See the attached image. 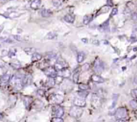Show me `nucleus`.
<instances>
[{"label": "nucleus", "mask_w": 137, "mask_h": 122, "mask_svg": "<svg viewBox=\"0 0 137 122\" xmlns=\"http://www.w3.org/2000/svg\"><path fill=\"white\" fill-rule=\"evenodd\" d=\"M83 112V110L79 107H73L69 111V115L74 118H79Z\"/></svg>", "instance_id": "obj_1"}, {"label": "nucleus", "mask_w": 137, "mask_h": 122, "mask_svg": "<svg viewBox=\"0 0 137 122\" xmlns=\"http://www.w3.org/2000/svg\"><path fill=\"white\" fill-rule=\"evenodd\" d=\"M128 111L127 109L124 107H120L116 111L115 113V118L118 120H120L125 118L127 116Z\"/></svg>", "instance_id": "obj_2"}, {"label": "nucleus", "mask_w": 137, "mask_h": 122, "mask_svg": "<svg viewBox=\"0 0 137 122\" xmlns=\"http://www.w3.org/2000/svg\"><path fill=\"white\" fill-rule=\"evenodd\" d=\"M93 69L96 73H102L104 69V65L100 59L96 58L94 62Z\"/></svg>", "instance_id": "obj_3"}, {"label": "nucleus", "mask_w": 137, "mask_h": 122, "mask_svg": "<svg viewBox=\"0 0 137 122\" xmlns=\"http://www.w3.org/2000/svg\"><path fill=\"white\" fill-rule=\"evenodd\" d=\"M44 73L47 77L51 78H54L57 76V71L53 66H49L46 68V69L44 70Z\"/></svg>", "instance_id": "obj_4"}, {"label": "nucleus", "mask_w": 137, "mask_h": 122, "mask_svg": "<svg viewBox=\"0 0 137 122\" xmlns=\"http://www.w3.org/2000/svg\"><path fill=\"white\" fill-rule=\"evenodd\" d=\"M67 63L65 61H62V60H58L57 62H56L55 65H54V69H56L57 71L61 70L64 69H66L67 68Z\"/></svg>", "instance_id": "obj_5"}, {"label": "nucleus", "mask_w": 137, "mask_h": 122, "mask_svg": "<svg viewBox=\"0 0 137 122\" xmlns=\"http://www.w3.org/2000/svg\"><path fill=\"white\" fill-rule=\"evenodd\" d=\"M54 113L56 118H61V117L64 115V109L62 107L57 105L54 107Z\"/></svg>", "instance_id": "obj_6"}, {"label": "nucleus", "mask_w": 137, "mask_h": 122, "mask_svg": "<svg viewBox=\"0 0 137 122\" xmlns=\"http://www.w3.org/2000/svg\"><path fill=\"white\" fill-rule=\"evenodd\" d=\"M57 75L61 77H64V78H68L71 76V71L66 69H64L58 70L57 73Z\"/></svg>", "instance_id": "obj_7"}, {"label": "nucleus", "mask_w": 137, "mask_h": 122, "mask_svg": "<svg viewBox=\"0 0 137 122\" xmlns=\"http://www.w3.org/2000/svg\"><path fill=\"white\" fill-rule=\"evenodd\" d=\"M62 101H63V97L59 94H54L51 97V101L57 105L62 103Z\"/></svg>", "instance_id": "obj_8"}, {"label": "nucleus", "mask_w": 137, "mask_h": 122, "mask_svg": "<svg viewBox=\"0 0 137 122\" xmlns=\"http://www.w3.org/2000/svg\"><path fill=\"white\" fill-rule=\"evenodd\" d=\"M73 103L75 106L79 107H83L86 105V101L84 98H75L73 101Z\"/></svg>", "instance_id": "obj_9"}, {"label": "nucleus", "mask_w": 137, "mask_h": 122, "mask_svg": "<svg viewBox=\"0 0 137 122\" xmlns=\"http://www.w3.org/2000/svg\"><path fill=\"white\" fill-rule=\"evenodd\" d=\"M32 78L31 75H30V74L26 75L22 78V85L24 86L29 85L32 83Z\"/></svg>", "instance_id": "obj_10"}, {"label": "nucleus", "mask_w": 137, "mask_h": 122, "mask_svg": "<svg viewBox=\"0 0 137 122\" xmlns=\"http://www.w3.org/2000/svg\"><path fill=\"white\" fill-rule=\"evenodd\" d=\"M91 79L93 82L97 83H104L105 81V79L102 77L101 76H99L97 74H93L91 77Z\"/></svg>", "instance_id": "obj_11"}, {"label": "nucleus", "mask_w": 137, "mask_h": 122, "mask_svg": "<svg viewBox=\"0 0 137 122\" xmlns=\"http://www.w3.org/2000/svg\"><path fill=\"white\" fill-rule=\"evenodd\" d=\"M9 79H10V74H5L0 78V83L1 84H5L9 81Z\"/></svg>", "instance_id": "obj_12"}, {"label": "nucleus", "mask_w": 137, "mask_h": 122, "mask_svg": "<svg viewBox=\"0 0 137 122\" xmlns=\"http://www.w3.org/2000/svg\"><path fill=\"white\" fill-rule=\"evenodd\" d=\"M55 85V81H54V78H51V77H49L47 81H46V85L49 87H54Z\"/></svg>", "instance_id": "obj_13"}, {"label": "nucleus", "mask_w": 137, "mask_h": 122, "mask_svg": "<svg viewBox=\"0 0 137 122\" xmlns=\"http://www.w3.org/2000/svg\"><path fill=\"white\" fill-rule=\"evenodd\" d=\"M85 58V54L84 52H79V54H77V61L79 63L82 62L83 61H84Z\"/></svg>", "instance_id": "obj_14"}, {"label": "nucleus", "mask_w": 137, "mask_h": 122, "mask_svg": "<svg viewBox=\"0 0 137 122\" xmlns=\"http://www.w3.org/2000/svg\"><path fill=\"white\" fill-rule=\"evenodd\" d=\"M41 58H42V56L38 53H34L32 55V61H34V62L40 61Z\"/></svg>", "instance_id": "obj_15"}, {"label": "nucleus", "mask_w": 137, "mask_h": 122, "mask_svg": "<svg viewBox=\"0 0 137 122\" xmlns=\"http://www.w3.org/2000/svg\"><path fill=\"white\" fill-rule=\"evenodd\" d=\"M64 19H65V20L66 22H69V23H73V22H74V20H75V18L73 17L72 16H71V15H66V16H65Z\"/></svg>", "instance_id": "obj_16"}, {"label": "nucleus", "mask_w": 137, "mask_h": 122, "mask_svg": "<svg viewBox=\"0 0 137 122\" xmlns=\"http://www.w3.org/2000/svg\"><path fill=\"white\" fill-rule=\"evenodd\" d=\"M79 89H81V91H87V89H89V85L87 84H84V83H81L79 85Z\"/></svg>", "instance_id": "obj_17"}, {"label": "nucleus", "mask_w": 137, "mask_h": 122, "mask_svg": "<svg viewBox=\"0 0 137 122\" xmlns=\"http://www.w3.org/2000/svg\"><path fill=\"white\" fill-rule=\"evenodd\" d=\"M40 0H34L33 2H32V4H31V6L32 8H38V6L40 5Z\"/></svg>", "instance_id": "obj_18"}, {"label": "nucleus", "mask_w": 137, "mask_h": 122, "mask_svg": "<svg viewBox=\"0 0 137 122\" xmlns=\"http://www.w3.org/2000/svg\"><path fill=\"white\" fill-rule=\"evenodd\" d=\"M89 93L87 92L86 91H81L78 93V95L79 97H81V98H85L88 95Z\"/></svg>", "instance_id": "obj_19"}, {"label": "nucleus", "mask_w": 137, "mask_h": 122, "mask_svg": "<svg viewBox=\"0 0 137 122\" xmlns=\"http://www.w3.org/2000/svg\"><path fill=\"white\" fill-rule=\"evenodd\" d=\"M129 104L130 105V107L133 108V109H136L137 108V100H134V99H133V100H131L130 101V103H129Z\"/></svg>", "instance_id": "obj_20"}, {"label": "nucleus", "mask_w": 137, "mask_h": 122, "mask_svg": "<svg viewBox=\"0 0 137 122\" xmlns=\"http://www.w3.org/2000/svg\"><path fill=\"white\" fill-rule=\"evenodd\" d=\"M79 73L78 72H76L75 73L73 74V81L75 83H78L79 81Z\"/></svg>", "instance_id": "obj_21"}, {"label": "nucleus", "mask_w": 137, "mask_h": 122, "mask_svg": "<svg viewBox=\"0 0 137 122\" xmlns=\"http://www.w3.org/2000/svg\"><path fill=\"white\" fill-rule=\"evenodd\" d=\"M42 15L44 16V17H47V16H49L50 15V12H49V10H46V9H44L42 12Z\"/></svg>", "instance_id": "obj_22"}, {"label": "nucleus", "mask_w": 137, "mask_h": 122, "mask_svg": "<svg viewBox=\"0 0 137 122\" xmlns=\"http://www.w3.org/2000/svg\"><path fill=\"white\" fill-rule=\"evenodd\" d=\"M89 65L88 63H85L81 66V69L83 71H87V70H89Z\"/></svg>", "instance_id": "obj_23"}, {"label": "nucleus", "mask_w": 137, "mask_h": 122, "mask_svg": "<svg viewBox=\"0 0 137 122\" xmlns=\"http://www.w3.org/2000/svg\"><path fill=\"white\" fill-rule=\"evenodd\" d=\"M131 95L134 98L137 99V89H134L131 91Z\"/></svg>", "instance_id": "obj_24"}, {"label": "nucleus", "mask_w": 137, "mask_h": 122, "mask_svg": "<svg viewBox=\"0 0 137 122\" xmlns=\"http://www.w3.org/2000/svg\"><path fill=\"white\" fill-rule=\"evenodd\" d=\"M51 122H64V121L61 118H54L51 120Z\"/></svg>", "instance_id": "obj_25"}, {"label": "nucleus", "mask_w": 137, "mask_h": 122, "mask_svg": "<svg viewBox=\"0 0 137 122\" xmlns=\"http://www.w3.org/2000/svg\"><path fill=\"white\" fill-rule=\"evenodd\" d=\"M90 21H91V17H89V16H85L84 17V21H83V22H84L85 24H87Z\"/></svg>", "instance_id": "obj_26"}, {"label": "nucleus", "mask_w": 137, "mask_h": 122, "mask_svg": "<svg viewBox=\"0 0 137 122\" xmlns=\"http://www.w3.org/2000/svg\"><path fill=\"white\" fill-rule=\"evenodd\" d=\"M117 98H118V95H114V99H113V105H112V108H114V107L115 106L116 103L117 99H118Z\"/></svg>", "instance_id": "obj_27"}, {"label": "nucleus", "mask_w": 137, "mask_h": 122, "mask_svg": "<svg viewBox=\"0 0 137 122\" xmlns=\"http://www.w3.org/2000/svg\"><path fill=\"white\" fill-rule=\"evenodd\" d=\"M38 95H40V96H43L44 95V91L43 90H42V89H40V90H38Z\"/></svg>", "instance_id": "obj_28"}, {"label": "nucleus", "mask_w": 137, "mask_h": 122, "mask_svg": "<svg viewBox=\"0 0 137 122\" xmlns=\"http://www.w3.org/2000/svg\"><path fill=\"white\" fill-rule=\"evenodd\" d=\"M118 13V9L116 8H114L113 10H112V16H114L116 14H117Z\"/></svg>", "instance_id": "obj_29"}, {"label": "nucleus", "mask_w": 137, "mask_h": 122, "mask_svg": "<svg viewBox=\"0 0 137 122\" xmlns=\"http://www.w3.org/2000/svg\"><path fill=\"white\" fill-rule=\"evenodd\" d=\"M134 83H136V84L137 85V77H136V78H134Z\"/></svg>", "instance_id": "obj_30"}, {"label": "nucleus", "mask_w": 137, "mask_h": 122, "mask_svg": "<svg viewBox=\"0 0 137 122\" xmlns=\"http://www.w3.org/2000/svg\"><path fill=\"white\" fill-rule=\"evenodd\" d=\"M117 122H125L124 121H123L122 119H120V120H118L117 121Z\"/></svg>", "instance_id": "obj_31"}]
</instances>
